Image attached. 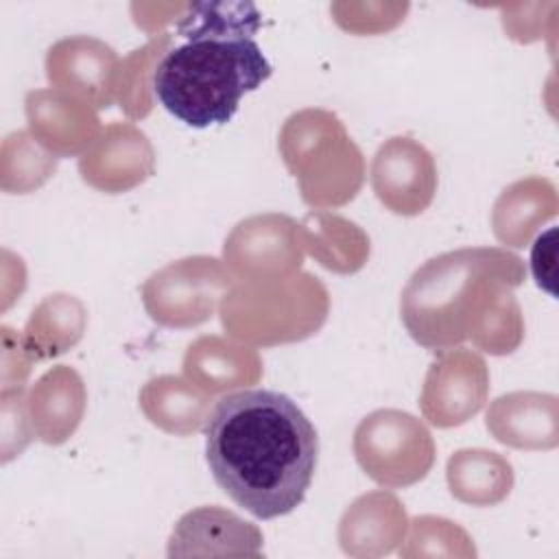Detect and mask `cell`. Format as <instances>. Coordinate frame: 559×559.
I'll return each instance as SVG.
<instances>
[{
  "label": "cell",
  "instance_id": "52a82bcc",
  "mask_svg": "<svg viewBox=\"0 0 559 559\" xmlns=\"http://www.w3.org/2000/svg\"><path fill=\"white\" fill-rule=\"evenodd\" d=\"M555 417V397L537 393H511L493 402L487 413V428L498 441L518 448H552L555 421H531Z\"/></svg>",
  "mask_w": 559,
  "mask_h": 559
},
{
  "label": "cell",
  "instance_id": "277c9868",
  "mask_svg": "<svg viewBox=\"0 0 559 559\" xmlns=\"http://www.w3.org/2000/svg\"><path fill=\"white\" fill-rule=\"evenodd\" d=\"M356 459L382 485H408L426 476L435 448L428 430L408 413L376 411L354 435Z\"/></svg>",
  "mask_w": 559,
  "mask_h": 559
},
{
  "label": "cell",
  "instance_id": "5b68a950",
  "mask_svg": "<svg viewBox=\"0 0 559 559\" xmlns=\"http://www.w3.org/2000/svg\"><path fill=\"white\" fill-rule=\"evenodd\" d=\"M371 183L391 212L419 214L430 203L437 186L432 157L411 138H391L373 157Z\"/></svg>",
  "mask_w": 559,
  "mask_h": 559
},
{
  "label": "cell",
  "instance_id": "8992f818",
  "mask_svg": "<svg viewBox=\"0 0 559 559\" xmlns=\"http://www.w3.org/2000/svg\"><path fill=\"white\" fill-rule=\"evenodd\" d=\"M485 393V362L469 352H456L452 356H443L428 371L421 408L435 426L448 428L463 424L474 415L483 406Z\"/></svg>",
  "mask_w": 559,
  "mask_h": 559
},
{
  "label": "cell",
  "instance_id": "7a4b0ae2",
  "mask_svg": "<svg viewBox=\"0 0 559 559\" xmlns=\"http://www.w3.org/2000/svg\"><path fill=\"white\" fill-rule=\"evenodd\" d=\"M518 255L474 247L428 260L413 273L402 293V321L408 334L428 349H450L467 336L491 354H509L520 341V310L509 288L522 284Z\"/></svg>",
  "mask_w": 559,
  "mask_h": 559
},
{
  "label": "cell",
  "instance_id": "ba28073f",
  "mask_svg": "<svg viewBox=\"0 0 559 559\" xmlns=\"http://www.w3.org/2000/svg\"><path fill=\"white\" fill-rule=\"evenodd\" d=\"M555 238H557V227H550L546 234H542L535 245H533V253H531V269L533 275L537 280V284L555 295L552 288V280H555Z\"/></svg>",
  "mask_w": 559,
  "mask_h": 559
},
{
  "label": "cell",
  "instance_id": "6da1fadb",
  "mask_svg": "<svg viewBox=\"0 0 559 559\" xmlns=\"http://www.w3.org/2000/svg\"><path fill=\"white\" fill-rule=\"evenodd\" d=\"M205 461L238 507L273 520L304 502L319 461V437L288 395L245 389L221 397L207 415Z\"/></svg>",
  "mask_w": 559,
  "mask_h": 559
},
{
  "label": "cell",
  "instance_id": "3957f363",
  "mask_svg": "<svg viewBox=\"0 0 559 559\" xmlns=\"http://www.w3.org/2000/svg\"><path fill=\"white\" fill-rule=\"evenodd\" d=\"M186 39L157 63L153 92L168 114L192 129L225 124L273 68L253 37L192 33Z\"/></svg>",
  "mask_w": 559,
  "mask_h": 559
}]
</instances>
